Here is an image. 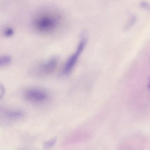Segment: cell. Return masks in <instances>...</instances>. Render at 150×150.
Here are the masks:
<instances>
[{
    "label": "cell",
    "mask_w": 150,
    "mask_h": 150,
    "mask_svg": "<svg viewBox=\"0 0 150 150\" xmlns=\"http://www.w3.org/2000/svg\"><path fill=\"white\" fill-rule=\"evenodd\" d=\"M64 19L57 11L45 9L40 12L34 18L33 26L36 31L45 35L53 34L62 27Z\"/></svg>",
    "instance_id": "cell-1"
},
{
    "label": "cell",
    "mask_w": 150,
    "mask_h": 150,
    "mask_svg": "<svg viewBox=\"0 0 150 150\" xmlns=\"http://www.w3.org/2000/svg\"><path fill=\"white\" fill-rule=\"evenodd\" d=\"M86 41L87 39L85 36H83L82 37L78 45L76 51L69 58L64 66L62 70V73L64 75L69 74L74 68L80 55L84 49L86 45Z\"/></svg>",
    "instance_id": "cell-2"
},
{
    "label": "cell",
    "mask_w": 150,
    "mask_h": 150,
    "mask_svg": "<svg viewBox=\"0 0 150 150\" xmlns=\"http://www.w3.org/2000/svg\"><path fill=\"white\" fill-rule=\"evenodd\" d=\"M58 60L55 57L51 58L46 62L40 63L33 69L32 73L38 77H43L51 75L57 68Z\"/></svg>",
    "instance_id": "cell-3"
},
{
    "label": "cell",
    "mask_w": 150,
    "mask_h": 150,
    "mask_svg": "<svg viewBox=\"0 0 150 150\" xmlns=\"http://www.w3.org/2000/svg\"><path fill=\"white\" fill-rule=\"evenodd\" d=\"M24 97L29 102L35 104H41L48 100L49 95L47 92L42 89L30 88L24 92Z\"/></svg>",
    "instance_id": "cell-4"
},
{
    "label": "cell",
    "mask_w": 150,
    "mask_h": 150,
    "mask_svg": "<svg viewBox=\"0 0 150 150\" xmlns=\"http://www.w3.org/2000/svg\"><path fill=\"white\" fill-rule=\"evenodd\" d=\"M24 111L20 109L6 110L4 112V115L6 119L11 120L19 119L25 116Z\"/></svg>",
    "instance_id": "cell-5"
},
{
    "label": "cell",
    "mask_w": 150,
    "mask_h": 150,
    "mask_svg": "<svg viewBox=\"0 0 150 150\" xmlns=\"http://www.w3.org/2000/svg\"><path fill=\"white\" fill-rule=\"evenodd\" d=\"M11 62V58L8 55L0 56V67L6 66L9 64Z\"/></svg>",
    "instance_id": "cell-6"
},
{
    "label": "cell",
    "mask_w": 150,
    "mask_h": 150,
    "mask_svg": "<svg viewBox=\"0 0 150 150\" xmlns=\"http://www.w3.org/2000/svg\"><path fill=\"white\" fill-rule=\"evenodd\" d=\"M137 21V17L136 16H133L132 17L130 18L129 21L128 22L127 24L126 25V26L125 27V30L126 31L129 30L131 27H132L133 25Z\"/></svg>",
    "instance_id": "cell-7"
},
{
    "label": "cell",
    "mask_w": 150,
    "mask_h": 150,
    "mask_svg": "<svg viewBox=\"0 0 150 150\" xmlns=\"http://www.w3.org/2000/svg\"><path fill=\"white\" fill-rule=\"evenodd\" d=\"M56 139L55 138H53V139H52V140L45 143L44 146L46 148L48 149V148H50L51 147H53L55 144L56 143Z\"/></svg>",
    "instance_id": "cell-8"
},
{
    "label": "cell",
    "mask_w": 150,
    "mask_h": 150,
    "mask_svg": "<svg viewBox=\"0 0 150 150\" xmlns=\"http://www.w3.org/2000/svg\"><path fill=\"white\" fill-rule=\"evenodd\" d=\"M4 35L5 36H7V37H10L12 35L13 33V31L11 28H7L6 29L5 31H4Z\"/></svg>",
    "instance_id": "cell-9"
},
{
    "label": "cell",
    "mask_w": 150,
    "mask_h": 150,
    "mask_svg": "<svg viewBox=\"0 0 150 150\" xmlns=\"http://www.w3.org/2000/svg\"><path fill=\"white\" fill-rule=\"evenodd\" d=\"M5 93V89L2 85L0 83V100L2 98Z\"/></svg>",
    "instance_id": "cell-10"
},
{
    "label": "cell",
    "mask_w": 150,
    "mask_h": 150,
    "mask_svg": "<svg viewBox=\"0 0 150 150\" xmlns=\"http://www.w3.org/2000/svg\"><path fill=\"white\" fill-rule=\"evenodd\" d=\"M141 5L142 8H144V9H147V8L149 7V4L146 2L145 1H143L141 4Z\"/></svg>",
    "instance_id": "cell-11"
},
{
    "label": "cell",
    "mask_w": 150,
    "mask_h": 150,
    "mask_svg": "<svg viewBox=\"0 0 150 150\" xmlns=\"http://www.w3.org/2000/svg\"><path fill=\"white\" fill-rule=\"evenodd\" d=\"M148 88L150 90V79L149 80V84H148Z\"/></svg>",
    "instance_id": "cell-12"
}]
</instances>
